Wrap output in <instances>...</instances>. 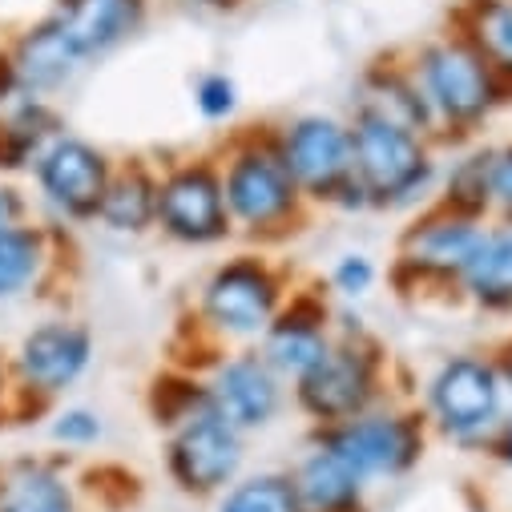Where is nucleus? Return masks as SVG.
Wrapping results in <instances>:
<instances>
[{
    "instance_id": "1",
    "label": "nucleus",
    "mask_w": 512,
    "mask_h": 512,
    "mask_svg": "<svg viewBox=\"0 0 512 512\" xmlns=\"http://www.w3.org/2000/svg\"><path fill=\"white\" fill-rule=\"evenodd\" d=\"M214 158L222 170V194L234 222V238L267 250L295 238L311 222L315 210L307 206L283 162L279 134L271 121L234 130L214 150Z\"/></svg>"
},
{
    "instance_id": "2",
    "label": "nucleus",
    "mask_w": 512,
    "mask_h": 512,
    "mask_svg": "<svg viewBox=\"0 0 512 512\" xmlns=\"http://www.w3.org/2000/svg\"><path fill=\"white\" fill-rule=\"evenodd\" d=\"M436 125V146L440 150H456L476 142V134L484 125L512 105V97L504 93L500 77L480 61V53L456 33V29H440L408 49H400Z\"/></svg>"
},
{
    "instance_id": "3",
    "label": "nucleus",
    "mask_w": 512,
    "mask_h": 512,
    "mask_svg": "<svg viewBox=\"0 0 512 512\" xmlns=\"http://www.w3.org/2000/svg\"><path fill=\"white\" fill-rule=\"evenodd\" d=\"M388 355L383 343L347 311H335V343L327 355L291 383L295 412L315 428L347 424L379 404H388Z\"/></svg>"
},
{
    "instance_id": "4",
    "label": "nucleus",
    "mask_w": 512,
    "mask_h": 512,
    "mask_svg": "<svg viewBox=\"0 0 512 512\" xmlns=\"http://www.w3.org/2000/svg\"><path fill=\"white\" fill-rule=\"evenodd\" d=\"M351 158H355V186L363 210H420L436 198L440 182V146L404 125H392L375 113L351 109Z\"/></svg>"
},
{
    "instance_id": "5",
    "label": "nucleus",
    "mask_w": 512,
    "mask_h": 512,
    "mask_svg": "<svg viewBox=\"0 0 512 512\" xmlns=\"http://www.w3.org/2000/svg\"><path fill=\"white\" fill-rule=\"evenodd\" d=\"M291 275L279 267L271 254L259 250H238L198 283L194 299V331L222 347H254L279 315V307L291 295Z\"/></svg>"
},
{
    "instance_id": "6",
    "label": "nucleus",
    "mask_w": 512,
    "mask_h": 512,
    "mask_svg": "<svg viewBox=\"0 0 512 512\" xmlns=\"http://www.w3.org/2000/svg\"><path fill=\"white\" fill-rule=\"evenodd\" d=\"M420 408L428 416L432 436L468 452H488V444L508 420V383L500 359L484 351L444 355L424 379Z\"/></svg>"
},
{
    "instance_id": "7",
    "label": "nucleus",
    "mask_w": 512,
    "mask_h": 512,
    "mask_svg": "<svg viewBox=\"0 0 512 512\" xmlns=\"http://www.w3.org/2000/svg\"><path fill=\"white\" fill-rule=\"evenodd\" d=\"M492 218H472L460 214L452 206L428 202L412 214V222L400 230L396 242V259H392V283L404 295H424V291H440L452 295L460 291V279L468 271V263L476 259V250L484 242Z\"/></svg>"
},
{
    "instance_id": "8",
    "label": "nucleus",
    "mask_w": 512,
    "mask_h": 512,
    "mask_svg": "<svg viewBox=\"0 0 512 512\" xmlns=\"http://www.w3.org/2000/svg\"><path fill=\"white\" fill-rule=\"evenodd\" d=\"M311 440L327 444L331 452H339L371 488L375 484H392L412 476L432 444V428L420 404H379L347 424L335 428H315Z\"/></svg>"
},
{
    "instance_id": "9",
    "label": "nucleus",
    "mask_w": 512,
    "mask_h": 512,
    "mask_svg": "<svg viewBox=\"0 0 512 512\" xmlns=\"http://www.w3.org/2000/svg\"><path fill=\"white\" fill-rule=\"evenodd\" d=\"M283 162L307 198L311 210H343L363 214V198L355 186L351 130L347 117L335 113H295L275 125Z\"/></svg>"
},
{
    "instance_id": "10",
    "label": "nucleus",
    "mask_w": 512,
    "mask_h": 512,
    "mask_svg": "<svg viewBox=\"0 0 512 512\" xmlns=\"http://www.w3.org/2000/svg\"><path fill=\"white\" fill-rule=\"evenodd\" d=\"M158 234L186 250H210L234 238L214 154H186L158 166Z\"/></svg>"
},
{
    "instance_id": "11",
    "label": "nucleus",
    "mask_w": 512,
    "mask_h": 512,
    "mask_svg": "<svg viewBox=\"0 0 512 512\" xmlns=\"http://www.w3.org/2000/svg\"><path fill=\"white\" fill-rule=\"evenodd\" d=\"M162 468L186 500H218L246 472V436L218 412L194 416L190 424L166 432Z\"/></svg>"
},
{
    "instance_id": "12",
    "label": "nucleus",
    "mask_w": 512,
    "mask_h": 512,
    "mask_svg": "<svg viewBox=\"0 0 512 512\" xmlns=\"http://www.w3.org/2000/svg\"><path fill=\"white\" fill-rule=\"evenodd\" d=\"M202 375H206L214 412L230 428H238L246 440L275 428L291 404V383L267 363L259 347H226L210 359Z\"/></svg>"
},
{
    "instance_id": "13",
    "label": "nucleus",
    "mask_w": 512,
    "mask_h": 512,
    "mask_svg": "<svg viewBox=\"0 0 512 512\" xmlns=\"http://www.w3.org/2000/svg\"><path fill=\"white\" fill-rule=\"evenodd\" d=\"M29 174L37 182L41 202L61 222L89 226V222H97V210H101V198H105V186L113 174V158L101 146H93L89 138H77L65 130L61 138L49 142V150L37 158V166Z\"/></svg>"
},
{
    "instance_id": "14",
    "label": "nucleus",
    "mask_w": 512,
    "mask_h": 512,
    "mask_svg": "<svg viewBox=\"0 0 512 512\" xmlns=\"http://www.w3.org/2000/svg\"><path fill=\"white\" fill-rule=\"evenodd\" d=\"M93 363V331L77 319H45L21 335L9 367L13 383L37 404L61 400Z\"/></svg>"
},
{
    "instance_id": "15",
    "label": "nucleus",
    "mask_w": 512,
    "mask_h": 512,
    "mask_svg": "<svg viewBox=\"0 0 512 512\" xmlns=\"http://www.w3.org/2000/svg\"><path fill=\"white\" fill-rule=\"evenodd\" d=\"M331 343H335V307L327 291L303 287L287 295V303L279 307V315L271 319V327L254 347L267 355V363L287 383H295L303 371H311L327 355Z\"/></svg>"
},
{
    "instance_id": "16",
    "label": "nucleus",
    "mask_w": 512,
    "mask_h": 512,
    "mask_svg": "<svg viewBox=\"0 0 512 512\" xmlns=\"http://www.w3.org/2000/svg\"><path fill=\"white\" fill-rule=\"evenodd\" d=\"M0 57H5L17 89L33 93V97H57L89 69V61L77 53V45L65 37V29L49 13L29 21L5 49H0Z\"/></svg>"
},
{
    "instance_id": "17",
    "label": "nucleus",
    "mask_w": 512,
    "mask_h": 512,
    "mask_svg": "<svg viewBox=\"0 0 512 512\" xmlns=\"http://www.w3.org/2000/svg\"><path fill=\"white\" fill-rule=\"evenodd\" d=\"M150 13L154 0H53L49 9V17L65 29L89 69L138 41L150 25Z\"/></svg>"
},
{
    "instance_id": "18",
    "label": "nucleus",
    "mask_w": 512,
    "mask_h": 512,
    "mask_svg": "<svg viewBox=\"0 0 512 512\" xmlns=\"http://www.w3.org/2000/svg\"><path fill=\"white\" fill-rule=\"evenodd\" d=\"M351 109H363V113H375L392 125H404L412 134H424L436 142V125H432V113H428V101L404 61V53H383L375 61L363 65V73L355 77V89H351Z\"/></svg>"
},
{
    "instance_id": "19",
    "label": "nucleus",
    "mask_w": 512,
    "mask_h": 512,
    "mask_svg": "<svg viewBox=\"0 0 512 512\" xmlns=\"http://www.w3.org/2000/svg\"><path fill=\"white\" fill-rule=\"evenodd\" d=\"M291 480L303 512H371V484L319 440H307Z\"/></svg>"
},
{
    "instance_id": "20",
    "label": "nucleus",
    "mask_w": 512,
    "mask_h": 512,
    "mask_svg": "<svg viewBox=\"0 0 512 512\" xmlns=\"http://www.w3.org/2000/svg\"><path fill=\"white\" fill-rule=\"evenodd\" d=\"M97 226L121 238H142L158 230V166L146 158L113 162Z\"/></svg>"
},
{
    "instance_id": "21",
    "label": "nucleus",
    "mask_w": 512,
    "mask_h": 512,
    "mask_svg": "<svg viewBox=\"0 0 512 512\" xmlns=\"http://www.w3.org/2000/svg\"><path fill=\"white\" fill-rule=\"evenodd\" d=\"M65 134V117L53 97L21 93L0 109V174L33 170L53 138Z\"/></svg>"
},
{
    "instance_id": "22",
    "label": "nucleus",
    "mask_w": 512,
    "mask_h": 512,
    "mask_svg": "<svg viewBox=\"0 0 512 512\" xmlns=\"http://www.w3.org/2000/svg\"><path fill=\"white\" fill-rule=\"evenodd\" d=\"M456 299H464L468 307L492 319L512 315V222H488L484 242L460 279Z\"/></svg>"
},
{
    "instance_id": "23",
    "label": "nucleus",
    "mask_w": 512,
    "mask_h": 512,
    "mask_svg": "<svg viewBox=\"0 0 512 512\" xmlns=\"http://www.w3.org/2000/svg\"><path fill=\"white\" fill-rule=\"evenodd\" d=\"M448 29L480 53L512 97V0H456L448 9Z\"/></svg>"
},
{
    "instance_id": "24",
    "label": "nucleus",
    "mask_w": 512,
    "mask_h": 512,
    "mask_svg": "<svg viewBox=\"0 0 512 512\" xmlns=\"http://www.w3.org/2000/svg\"><path fill=\"white\" fill-rule=\"evenodd\" d=\"M0 512H77V488L49 460H17L0 468Z\"/></svg>"
},
{
    "instance_id": "25",
    "label": "nucleus",
    "mask_w": 512,
    "mask_h": 512,
    "mask_svg": "<svg viewBox=\"0 0 512 512\" xmlns=\"http://www.w3.org/2000/svg\"><path fill=\"white\" fill-rule=\"evenodd\" d=\"M53 250L49 230L33 222H17L0 230V303L25 299L49 271Z\"/></svg>"
},
{
    "instance_id": "26",
    "label": "nucleus",
    "mask_w": 512,
    "mask_h": 512,
    "mask_svg": "<svg viewBox=\"0 0 512 512\" xmlns=\"http://www.w3.org/2000/svg\"><path fill=\"white\" fill-rule=\"evenodd\" d=\"M492 158H496V146H476V142L456 146L452 166L440 170L432 202L472 218H492Z\"/></svg>"
},
{
    "instance_id": "27",
    "label": "nucleus",
    "mask_w": 512,
    "mask_h": 512,
    "mask_svg": "<svg viewBox=\"0 0 512 512\" xmlns=\"http://www.w3.org/2000/svg\"><path fill=\"white\" fill-rule=\"evenodd\" d=\"M146 408H150V420L158 432H174V428L190 424L194 416L214 412L206 375L190 371V367H170V371L154 375L150 392H146Z\"/></svg>"
},
{
    "instance_id": "28",
    "label": "nucleus",
    "mask_w": 512,
    "mask_h": 512,
    "mask_svg": "<svg viewBox=\"0 0 512 512\" xmlns=\"http://www.w3.org/2000/svg\"><path fill=\"white\" fill-rule=\"evenodd\" d=\"M214 512H303L295 496L291 468H263L242 472L218 500Z\"/></svg>"
},
{
    "instance_id": "29",
    "label": "nucleus",
    "mask_w": 512,
    "mask_h": 512,
    "mask_svg": "<svg viewBox=\"0 0 512 512\" xmlns=\"http://www.w3.org/2000/svg\"><path fill=\"white\" fill-rule=\"evenodd\" d=\"M375 283H379V267L371 263V254H363V250L339 254V259L331 263V271H327V291L335 299H343V303L367 299L375 291Z\"/></svg>"
},
{
    "instance_id": "30",
    "label": "nucleus",
    "mask_w": 512,
    "mask_h": 512,
    "mask_svg": "<svg viewBox=\"0 0 512 512\" xmlns=\"http://www.w3.org/2000/svg\"><path fill=\"white\" fill-rule=\"evenodd\" d=\"M194 109L202 113V121H230L238 113V81L226 69H206L194 77Z\"/></svg>"
},
{
    "instance_id": "31",
    "label": "nucleus",
    "mask_w": 512,
    "mask_h": 512,
    "mask_svg": "<svg viewBox=\"0 0 512 512\" xmlns=\"http://www.w3.org/2000/svg\"><path fill=\"white\" fill-rule=\"evenodd\" d=\"M49 436H53V444H61V448H77V452H85V448L101 444V436H105V420H101V412L73 404V408H61V412L53 416Z\"/></svg>"
},
{
    "instance_id": "32",
    "label": "nucleus",
    "mask_w": 512,
    "mask_h": 512,
    "mask_svg": "<svg viewBox=\"0 0 512 512\" xmlns=\"http://www.w3.org/2000/svg\"><path fill=\"white\" fill-rule=\"evenodd\" d=\"M492 222H512V142H500L492 158Z\"/></svg>"
},
{
    "instance_id": "33",
    "label": "nucleus",
    "mask_w": 512,
    "mask_h": 512,
    "mask_svg": "<svg viewBox=\"0 0 512 512\" xmlns=\"http://www.w3.org/2000/svg\"><path fill=\"white\" fill-rule=\"evenodd\" d=\"M496 359H500L504 383H508V420H504V428L496 432V440L488 444V456H492L496 464L512 468V343H504V351H496Z\"/></svg>"
},
{
    "instance_id": "34",
    "label": "nucleus",
    "mask_w": 512,
    "mask_h": 512,
    "mask_svg": "<svg viewBox=\"0 0 512 512\" xmlns=\"http://www.w3.org/2000/svg\"><path fill=\"white\" fill-rule=\"evenodd\" d=\"M17 222H29V198H25L17 186L0 182V230L17 226Z\"/></svg>"
},
{
    "instance_id": "35",
    "label": "nucleus",
    "mask_w": 512,
    "mask_h": 512,
    "mask_svg": "<svg viewBox=\"0 0 512 512\" xmlns=\"http://www.w3.org/2000/svg\"><path fill=\"white\" fill-rule=\"evenodd\" d=\"M174 5H186V9H194V13H214V17H226V13L246 9L250 0H174Z\"/></svg>"
},
{
    "instance_id": "36",
    "label": "nucleus",
    "mask_w": 512,
    "mask_h": 512,
    "mask_svg": "<svg viewBox=\"0 0 512 512\" xmlns=\"http://www.w3.org/2000/svg\"><path fill=\"white\" fill-rule=\"evenodd\" d=\"M13 388H17V383H13V367H9L5 355H0V412H5V400L13 396Z\"/></svg>"
},
{
    "instance_id": "37",
    "label": "nucleus",
    "mask_w": 512,
    "mask_h": 512,
    "mask_svg": "<svg viewBox=\"0 0 512 512\" xmlns=\"http://www.w3.org/2000/svg\"><path fill=\"white\" fill-rule=\"evenodd\" d=\"M476 512H484V508H476Z\"/></svg>"
}]
</instances>
